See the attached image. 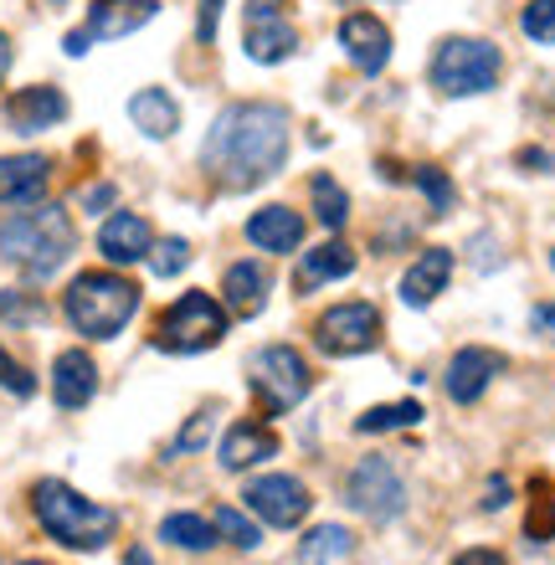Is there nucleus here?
Here are the masks:
<instances>
[{
  "instance_id": "nucleus-45",
  "label": "nucleus",
  "mask_w": 555,
  "mask_h": 565,
  "mask_svg": "<svg viewBox=\"0 0 555 565\" xmlns=\"http://www.w3.org/2000/svg\"><path fill=\"white\" fill-rule=\"evenodd\" d=\"M15 565H46V561H15Z\"/></svg>"
},
{
  "instance_id": "nucleus-33",
  "label": "nucleus",
  "mask_w": 555,
  "mask_h": 565,
  "mask_svg": "<svg viewBox=\"0 0 555 565\" xmlns=\"http://www.w3.org/2000/svg\"><path fill=\"white\" fill-rule=\"evenodd\" d=\"M0 391H11L15 402L36 396V375H31L26 365H21V360H15L11 350H6V344H0Z\"/></svg>"
},
{
  "instance_id": "nucleus-10",
  "label": "nucleus",
  "mask_w": 555,
  "mask_h": 565,
  "mask_svg": "<svg viewBox=\"0 0 555 565\" xmlns=\"http://www.w3.org/2000/svg\"><path fill=\"white\" fill-rule=\"evenodd\" d=\"M242 499H247V509H253L263 524H273V530H293V524H303L309 520V509H314V499H309V489H303V478H293V473L253 478V483L242 489Z\"/></svg>"
},
{
  "instance_id": "nucleus-38",
  "label": "nucleus",
  "mask_w": 555,
  "mask_h": 565,
  "mask_svg": "<svg viewBox=\"0 0 555 565\" xmlns=\"http://www.w3.org/2000/svg\"><path fill=\"white\" fill-rule=\"evenodd\" d=\"M504 504H510V478H489V489H483V509L499 514Z\"/></svg>"
},
{
  "instance_id": "nucleus-2",
  "label": "nucleus",
  "mask_w": 555,
  "mask_h": 565,
  "mask_svg": "<svg viewBox=\"0 0 555 565\" xmlns=\"http://www.w3.org/2000/svg\"><path fill=\"white\" fill-rule=\"evenodd\" d=\"M77 247V226L73 216L52 201H36V206L15 211L11 222L0 226V257L21 268L26 278H52V273L73 257Z\"/></svg>"
},
{
  "instance_id": "nucleus-37",
  "label": "nucleus",
  "mask_w": 555,
  "mask_h": 565,
  "mask_svg": "<svg viewBox=\"0 0 555 565\" xmlns=\"http://www.w3.org/2000/svg\"><path fill=\"white\" fill-rule=\"evenodd\" d=\"M114 185H108V180H98V185H88V191H83V211H108L114 206Z\"/></svg>"
},
{
  "instance_id": "nucleus-22",
  "label": "nucleus",
  "mask_w": 555,
  "mask_h": 565,
  "mask_svg": "<svg viewBox=\"0 0 555 565\" xmlns=\"http://www.w3.org/2000/svg\"><path fill=\"white\" fill-rule=\"evenodd\" d=\"M222 294H226V309L237 319H253V313L268 309V294H273V273L263 263H232L222 278Z\"/></svg>"
},
{
  "instance_id": "nucleus-1",
  "label": "nucleus",
  "mask_w": 555,
  "mask_h": 565,
  "mask_svg": "<svg viewBox=\"0 0 555 565\" xmlns=\"http://www.w3.org/2000/svg\"><path fill=\"white\" fill-rule=\"evenodd\" d=\"M288 160V114L273 104H232L216 114L206 145H201V170L222 191H257Z\"/></svg>"
},
{
  "instance_id": "nucleus-27",
  "label": "nucleus",
  "mask_w": 555,
  "mask_h": 565,
  "mask_svg": "<svg viewBox=\"0 0 555 565\" xmlns=\"http://www.w3.org/2000/svg\"><path fill=\"white\" fill-rule=\"evenodd\" d=\"M421 422V402H386V406H371V412H361L355 417V431L361 437H381V431H402V427H417Z\"/></svg>"
},
{
  "instance_id": "nucleus-9",
  "label": "nucleus",
  "mask_w": 555,
  "mask_h": 565,
  "mask_svg": "<svg viewBox=\"0 0 555 565\" xmlns=\"http://www.w3.org/2000/svg\"><path fill=\"white\" fill-rule=\"evenodd\" d=\"M345 504L371 524H391L406 509V483L396 473V462L371 452L365 462H355V473L345 478Z\"/></svg>"
},
{
  "instance_id": "nucleus-8",
  "label": "nucleus",
  "mask_w": 555,
  "mask_h": 565,
  "mask_svg": "<svg viewBox=\"0 0 555 565\" xmlns=\"http://www.w3.org/2000/svg\"><path fill=\"white\" fill-rule=\"evenodd\" d=\"M314 344L334 360L350 355H371L381 344V309L365 303V298H345V303H330V309L314 319Z\"/></svg>"
},
{
  "instance_id": "nucleus-40",
  "label": "nucleus",
  "mask_w": 555,
  "mask_h": 565,
  "mask_svg": "<svg viewBox=\"0 0 555 565\" xmlns=\"http://www.w3.org/2000/svg\"><path fill=\"white\" fill-rule=\"evenodd\" d=\"M452 565H510V561H504L499 551H489V545H473V551H463Z\"/></svg>"
},
{
  "instance_id": "nucleus-3",
  "label": "nucleus",
  "mask_w": 555,
  "mask_h": 565,
  "mask_svg": "<svg viewBox=\"0 0 555 565\" xmlns=\"http://www.w3.org/2000/svg\"><path fill=\"white\" fill-rule=\"evenodd\" d=\"M31 514L42 524L46 535L67 545V551H104L108 540L119 535V514L104 504H93L73 483H62V478H42V483H31Z\"/></svg>"
},
{
  "instance_id": "nucleus-31",
  "label": "nucleus",
  "mask_w": 555,
  "mask_h": 565,
  "mask_svg": "<svg viewBox=\"0 0 555 565\" xmlns=\"http://www.w3.org/2000/svg\"><path fill=\"white\" fill-rule=\"evenodd\" d=\"M211 524H216V535L226 540V545H237V551H257L263 545V530H257L242 509H232V504H222L216 514H211Z\"/></svg>"
},
{
  "instance_id": "nucleus-39",
  "label": "nucleus",
  "mask_w": 555,
  "mask_h": 565,
  "mask_svg": "<svg viewBox=\"0 0 555 565\" xmlns=\"http://www.w3.org/2000/svg\"><path fill=\"white\" fill-rule=\"evenodd\" d=\"M216 15H222V0H201V26H195L201 42H216Z\"/></svg>"
},
{
  "instance_id": "nucleus-36",
  "label": "nucleus",
  "mask_w": 555,
  "mask_h": 565,
  "mask_svg": "<svg viewBox=\"0 0 555 565\" xmlns=\"http://www.w3.org/2000/svg\"><path fill=\"white\" fill-rule=\"evenodd\" d=\"M0 313H6V319H15V324H26V319H42V303H36V298H21L15 294V288H0Z\"/></svg>"
},
{
  "instance_id": "nucleus-21",
  "label": "nucleus",
  "mask_w": 555,
  "mask_h": 565,
  "mask_svg": "<svg viewBox=\"0 0 555 565\" xmlns=\"http://www.w3.org/2000/svg\"><path fill=\"white\" fill-rule=\"evenodd\" d=\"M452 278V253L448 247H421V257L402 273V303L406 309H427Z\"/></svg>"
},
{
  "instance_id": "nucleus-14",
  "label": "nucleus",
  "mask_w": 555,
  "mask_h": 565,
  "mask_svg": "<svg viewBox=\"0 0 555 565\" xmlns=\"http://www.w3.org/2000/svg\"><path fill=\"white\" fill-rule=\"evenodd\" d=\"M67 119V98H62L57 88H46V83H36V88H21L6 98V129L21 139L31 135H46V129H57V124Z\"/></svg>"
},
{
  "instance_id": "nucleus-19",
  "label": "nucleus",
  "mask_w": 555,
  "mask_h": 565,
  "mask_svg": "<svg viewBox=\"0 0 555 565\" xmlns=\"http://www.w3.org/2000/svg\"><path fill=\"white\" fill-rule=\"evenodd\" d=\"M160 6L154 0H93L88 11V36L93 42H119V36H135L139 26H150Z\"/></svg>"
},
{
  "instance_id": "nucleus-35",
  "label": "nucleus",
  "mask_w": 555,
  "mask_h": 565,
  "mask_svg": "<svg viewBox=\"0 0 555 565\" xmlns=\"http://www.w3.org/2000/svg\"><path fill=\"white\" fill-rule=\"evenodd\" d=\"M206 437H211V412H201V417L185 422L181 437L166 447V458H185V452H201V447H206Z\"/></svg>"
},
{
  "instance_id": "nucleus-26",
  "label": "nucleus",
  "mask_w": 555,
  "mask_h": 565,
  "mask_svg": "<svg viewBox=\"0 0 555 565\" xmlns=\"http://www.w3.org/2000/svg\"><path fill=\"white\" fill-rule=\"evenodd\" d=\"M160 540H166V545H175V551L206 555L222 535H216V524L201 520V514H170V520H160Z\"/></svg>"
},
{
  "instance_id": "nucleus-44",
  "label": "nucleus",
  "mask_w": 555,
  "mask_h": 565,
  "mask_svg": "<svg viewBox=\"0 0 555 565\" xmlns=\"http://www.w3.org/2000/svg\"><path fill=\"white\" fill-rule=\"evenodd\" d=\"M124 565H154V561H150V551H139V545H135V551L124 555Z\"/></svg>"
},
{
  "instance_id": "nucleus-12",
  "label": "nucleus",
  "mask_w": 555,
  "mask_h": 565,
  "mask_svg": "<svg viewBox=\"0 0 555 565\" xmlns=\"http://www.w3.org/2000/svg\"><path fill=\"white\" fill-rule=\"evenodd\" d=\"M504 365H510V360L499 355V350L468 344V350H458V355L448 360V371H442V386H448V396H452L458 406H473L483 391L494 386V375H504Z\"/></svg>"
},
{
  "instance_id": "nucleus-17",
  "label": "nucleus",
  "mask_w": 555,
  "mask_h": 565,
  "mask_svg": "<svg viewBox=\"0 0 555 565\" xmlns=\"http://www.w3.org/2000/svg\"><path fill=\"white\" fill-rule=\"evenodd\" d=\"M278 458V431L268 427V422L257 417H242L226 427L222 437V468L226 473H247V468H257V462Z\"/></svg>"
},
{
  "instance_id": "nucleus-32",
  "label": "nucleus",
  "mask_w": 555,
  "mask_h": 565,
  "mask_svg": "<svg viewBox=\"0 0 555 565\" xmlns=\"http://www.w3.org/2000/svg\"><path fill=\"white\" fill-rule=\"evenodd\" d=\"M145 263H150L154 278H175V273H185V263H191V242H185V237H166V242H154Z\"/></svg>"
},
{
  "instance_id": "nucleus-4",
  "label": "nucleus",
  "mask_w": 555,
  "mask_h": 565,
  "mask_svg": "<svg viewBox=\"0 0 555 565\" xmlns=\"http://www.w3.org/2000/svg\"><path fill=\"white\" fill-rule=\"evenodd\" d=\"M62 313L83 340H119L129 319L139 313V288L114 268L77 273L67 282V294H62Z\"/></svg>"
},
{
  "instance_id": "nucleus-6",
  "label": "nucleus",
  "mask_w": 555,
  "mask_h": 565,
  "mask_svg": "<svg viewBox=\"0 0 555 565\" xmlns=\"http://www.w3.org/2000/svg\"><path fill=\"white\" fill-rule=\"evenodd\" d=\"M222 334H226V309L201 288L181 294L154 319V350H166V355H201L211 344H222Z\"/></svg>"
},
{
  "instance_id": "nucleus-28",
  "label": "nucleus",
  "mask_w": 555,
  "mask_h": 565,
  "mask_svg": "<svg viewBox=\"0 0 555 565\" xmlns=\"http://www.w3.org/2000/svg\"><path fill=\"white\" fill-rule=\"evenodd\" d=\"M309 201H314V216L330 226V232H340V226L350 222V195H345V185H340L334 175L309 180Z\"/></svg>"
},
{
  "instance_id": "nucleus-24",
  "label": "nucleus",
  "mask_w": 555,
  "mask_h": 565,
  "mask_svg": "<svg viewBox=\"0 0 555 565\" xmlns=\"http://www.w3.org/2000/svg\"><path fill=\"white\" fill-rule=\"evenodd\" d=\"M350 273H355V247H345V242H324V247H314V253H303L299 288H319V282L350 278Z\"/></svg>"
},
{
  "instance_id": "nucleus-18",
  "label": "nucleus",
  "mask_w": 555,
  "mask_h": 565,
  "mask_svg": "<svg viewBox=\"0 0 555 565\" xmlns=\"http://www.w3.org/2000/svg\"><path fill=\"white\" fill-rule=\"evenodd\" d=\"M98 396V365H93L88 350H62L52 360V402L62 412H83V406Z\"/></svg>"
},
{
  "instance_id": "nucleus-11",
  "label": "nucleus",
  "mask_w": 555,
  "mask_h": 565,
  "mask_svg": "<svg viewBox=\"0 0 555 565\" xmlns=\"http://www.w3.org/2000/svg\"><path fill=\"white\" fill-rule=\"evenodd\" d=\"M242 46L253 62H284L299 46V31L284 15V0H247V26H242Z\"/></svg>"
},
{
  "instance_id": "nucleus-46",
  "label": "nucleus",
  "mask_w": 555,
  "mask_h": 565,
  "mask_svg": "<svg viewBox=\"0 0 555 565\" xmlns=\"http://www.w3.org/2000/svg\"><path fill=\"white\" fill-rule=\"evenodd\" d=\"M551 268H555V253H551Z\"/></svg>"
},
{
  "instance_id": "nucleus-5",
  "label": "nucleus",
  "mask_w": 555,
  "mask_h": 565,
  "mask_svg": "<svg viewBox=\"0 0 555 565\" xmlns=\"http://www.w3.org/2000/svg\"><path fill=\"white\" fill-rule=\"evenodd\" d=\"M427 73H433V88L442 98H473V93H489L499 83L504 57L483 36H448V42H437Z\"/></svg>"
},
{
  "instance_id": "nucleus-16",
  "label": "nucleus",
  "mask_w": 555,
  "mask_h": 565,
  "mask_svg": "<svg viewBox=\"0 0 555 565\" xmlns=\"http://www.w3.org/2000/svg\"><path fill=\"white\" fill-rule=\"evenodd\" d=\"M46 185H52V160L46 154H6L0 160V206L6 211L36 206Z\"/></svg>"
},
{
  "instance_id": "nucleus-13",
  "label": "nucleus",
  "mask_w": 555,
  "mask_h": 565,
  "mask_svg": "<svg viewBox=\"0 0 555 565\" xmlns=\"http://www.w3.org/2000/svg\"><path fill=\"white\" fill-rule=\"evenodd\" d=\"M340 46H345V57L355 62V73L375 77L391 62V26L371 11H350L345 21H340Z\"/></svg>"
},
{
  "instance_id": "nucleus-29",
  "label": "nucleus",
  "mask_w": 555,
  "mask_h": 565,
  "mask_svg": "<svg viewBox=\"0 0 555 565\" xmlns=\"http://www.w3.org/2000/svg\"><path fill=\"white\" fill-rule=\"evenodd\" d=\"M525 535L535 540V545H551V540H555V499H551V478H535V483H530Z\"/></svg>"
},
{
  "instance_id": "nucleus-20",
  "label": "nucleus",
  "mask_w": 555,
  "mask_h": 565,
  "mask_svg": "<svg viewBox=\"0 0 555 565\" xmlns=\"http://www.w3.org/2000/svg\"><path fill=\"white\" fill-rule=\"evenodd\" d=\"M247 242H253L257 253H273V257L299 253L303 247V216L299 211H288V206L253 211V216H247Z\"/></svg>"
},
{
  "instance_id": "nucleus-25",
  "label": "nucleus",
  "mask_w": 555,
  "mask_h": 565,
  "mask_svg": "<svg viewBox=\"0 0 555 565\" xmlns=\"http://www.w3.org/2000/svg\"><path fill=\"white\" fill-rule=\"evenodd\" d=\"M350 551H355V535H350L345 524H314V530L299 540V565H334Z\"/></svg>"
},
{
  "instance_id": "nucleus-42",
  "label": "nucleus",
  "mask_w": 555,
  "mask_h": 565,
  "mask_svg": "<svg viewBox=\"0 0 555 565\" xmlns=\"http://www.w3.org/2000/svg\"><path fill=\"white\" fill-rule=\"evenodd\" d=\"M11 36H6V31H0V83H6V73H11Z\"/></svg>"
},
{
  "instance_id": "nucleus-23",
  "label": "nucleus",
  "mask_w": 555,
  "mask_h": 565,
  "mask_svg": "<svg viewBox=\"0 0 555 565\" xmlns=\"http://www.w3.org/2000/svg\"><path fill=\"white\" fill-rule=\"evenodd\" d=\"M129 119H135V129L145 139H170L181 129V104L166 88H139L129 98Z\"/></svg>"
},
{
  "instance_id": "nucleus-43",
  "label": "nucleus",
  "mask_w": 555,
  "mask_h": 565,
  "mask_svg": "<svg viewBox=\"0 0 555 565\" xmlns=\"http://www.w3.org/2000/svg\"><path fill=\"white\" fill-rule=\"evenodd\" d=\"M520 164H541V170H545V164H551V154H545V149H525V154H520Z\"/></svg>"
},
{
  "instance_id": "nucleus-30",
  "label": "nucleus",
  "mask_w": 555,
  "mask_h": 565,
  "mask_svg": "<svg viewBox=\"0 0 555 565\" xmlns=\"http://www.w3.org/2000/svg\"><path fill=\"white\" fill-rule=\"evenodd\" d=\"M412 185L427 195V206H433L437 216H448V211L458 206V191H452L448 170H437V164H417V170H412Z\"/></svg>"
},
{
  "instance_id": "nucleus-34",
  "label": "nucleus",
  "mask_w": 555,
  "mask_h": 565,
  "mask_svg": "<svg viewBox=\"0 0 555 565\" xmlns=\"http://www.w3.org/2000/svg\"><path fill=\"white\" fill-rule=\"evenodd\" d=\"M520 26H525L530 42H555V0H530L525 15H520Z\"/></svg>"
},
{
  "instance_id": "nucleus-15",
  "label": "nucleus",
  "mask_w": 555,
  "mask_h": 565,
  "mask_svg": "<svg viewBox=\"0 0 555 565\" xmlns=\"http://www.w3.org/2000/svg\"><path fill=\"white\" fill-rule=\"evenodd\" d=\"M154 247V232L139 211H114L104 226H98V253H104L108 268H135L145 263Z\"/></svg>"
},
{
  "instance_id": "nucleus-7",
  "label": "nucleus",
  "mask_w": 555,
  "mask_h": 565,
  "mask_svg": "<svg viewBox=\"0 0 555 565\" xmlns=\"http://www.w3.org/2000/svg\"><path fill=\"white\" fill-rule=\"evenodd\" d=\"M247 386H253L257 406H263L268 417H288V412L309 396L314 375H309V360H303L293 344H263V350L247 360Z\"/></svg>"
},
{
  "instance_id": "nucleus-41",
  "label": "nucleus",
  "mask_w": 555,
  "mask_h": 565,
  "mask_svg": "<svg viewBox=\"0 0 555 565\" xmlns=\"http://www.w3.org/2000/svg\"><path fill=\"white\" fill-rule=\"evenodd\" d=\"M530 324H535V334H555V303H541Z\"/></svg>"
}]
</instances>
